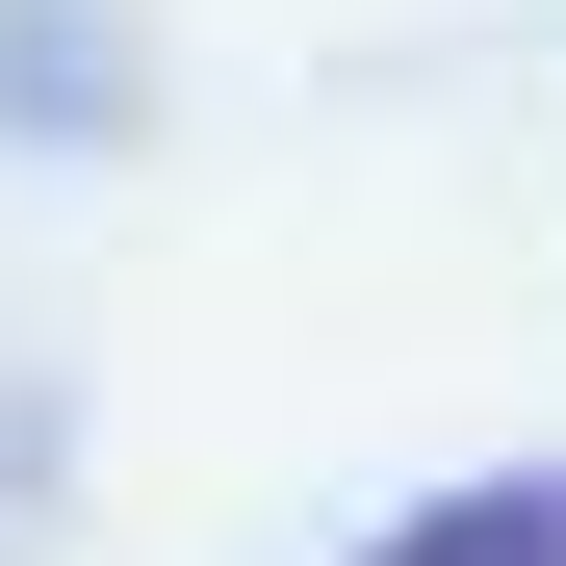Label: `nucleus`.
<instances>
[{
  "instance_id": "f257e3e1",
  "label": "nucleus",
  "mask_w": 566,
  "mask_h": 566,
  "mask_svg": "<svg viewBox=\"0 0 566 566\" xmlns=\"http://www.w3.org/2000/svg\"><path fill=\"white\" fill-rule=\"evenodd\" d=\"M360 566H566V463H490V490H438V515H387Z\"/></svg>"
}]
</instances>
